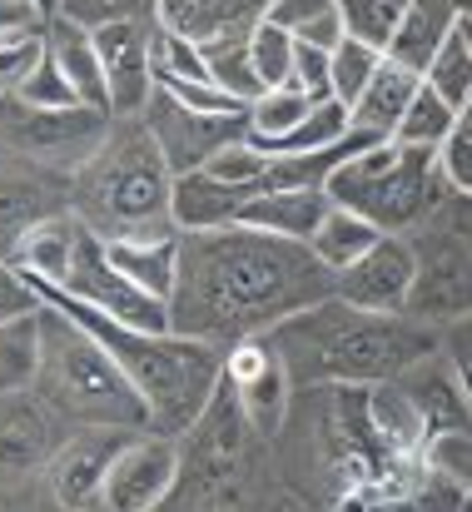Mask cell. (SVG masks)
Masks as SVG:
<instances>
[{
  "mask_svg": "<svg viewBox=\"0 0 472 512\" xmlns=\"http://www.w3.org/2000/svg\"><path fill=\"white\" fill-rule=\"evenodd\" d=\"M333 289L338 279L318 264L309 244H289L244 224L179 234V289L169 299V329L179 339L234 348L333 299Z\"/></svg>",
  "mask_w": 472,
  "mask_h": 512,
  "instance_id": "1",
  "label": "cell"
},
{
  "mask_svg": "<svg viewBox=\"0 0 472 512\" xmlns=\"http://www.w3.org/2000/svg\"><path fill=\"white\" fill-rule=\"evenodd\" d=\"M35 289L40 304L60 309L65 319H75L85 334H95L100 348L125 368V378L135 383V393L145 398L150 408V433H164V438H184L209 398L219 393L224 383V358L229 348L219 343H199V339H179V334H145V329H130L100 309H90L85 299L65 294L60 284H40V279H25Z\"/></svg>",
  "mask_w": 472,
  "mask_h": 512,
  "instance_id": "2",
  "label": "cell"
},
{
  "mask_svg": "<svg viewBox=\"0 0 472 512\" xmlns=\"http://www.w3.org/2000/svg\"><path fill=\"white\" fill-rule=\"evenodd\" d=\"M264 339L284 358L294 388H373L438 348V339L408 314H363L338 294Z\"/></svg>",
  "mask_w": 472,
  "mask_h": 512,
  "instance_id": "3",
  "label": "cell"
},
{
  "mask_svg": "<svg viewBox=\"0 0 472 512\" xmlns=\"http://www.w3.org/2000/svg\"><path fill=\"white\" fill-rule=\"evenodd\" d=\"M174 170L145 120H115L110 140L75 170L65 209L100 239L179 234L169 219Z\"/></svg>",
  "mask_w": 472,
  "mask_h": 512,
  "instance_id": "4",
  "label": "cell"
},
{
  "mask_svg": "<svg viewBox=\"0 0 472 512\" xmlns=\"http://www.w3.org/2000/svg\"><path fill=\"white\" fill-rule=\"evenodd\" d=\"M35 393L70 423V428H135L150 433V408L125 378V368L85 334L75 319L45 304L40 314V373Z\"/></svg>",
  "mask_w": 472,
  "mask_h": 512,
  "instance_id": "5",
  "label": "cell"
},
{
  "mask_svg": "<svg viewBox=\"0 0 472 512\" xmlns=\"http://www.w3.org/2000/svg\"><path fill=\"white\" fill-rule=\"evenodd\" d=\"M323 189L338 209L373 219L383 234H408L413 224H423L438 209L443 170H438V150L378 140V145H363L358 155H348L328 174Z\"/></svg>",
  "mask_w": 472,
  "mask_h": 512,
  "instance_id": "6",
  "label": "cell"
},
{
  "mask_svg": "<svg viewBox=\"0 0 472 512\" xmlns=\"http://www.w3.org/2000/svg\"><path fill=\"white\" fill-rule=\"evenodd\" d=\"M249 438H259L229 388L209 398L204 418L179 438V483L155 512H244L249 508Z\"/></svg>",
  "mask_w": 472,
  "mask_h": 512,
  "instance_id": "7",
  "label": "cell"
},
{
  "mask_svg": "<svg viewBox=\"0 0 472 512\" xmlns=\"http://www.w3.org/2000/svg\"><path fill=\"white\" fill-rule=\"evenodd\" d=\"M0 130L15 150L25 155H40V160H70L75 170L110 140L115 120L105 110H90V105H75V110H35V105H20L15 95L0 100Z\"/></svg>",
  "mask_w": 472,
  "mask_h": 512,
  "instance_id": "8",
  "label": "cell"
},
{
  "mask_svg": "<svg viewBox=\"0 0 472 512\" xmlns=\"http://www.w3.org/2000/svg\"><path fill=\"white\" fill-rule=\"evenodd\" d=\"M40 284H45V279H40ZM60 289L75 294V299H85L90 309H100V314L130 324V329H145V334H174V329H169V304H164V299H150L145 289H135V284L110 264L105 239L90 234L85 224H80V239H75L70 279H65Z\"/></svg>",
  "mask_w": 472,
  "mask_h": 512,
  "instance_id": "9",
  "label": "cell"
},
{
  "mask_svg": "<svg viewBox=\"0 0 472 512\" xmlns=\"http://www.w3.org/2000/svg\"><path fill=\"white\" fill-rule=\"evenodd\" d=\"M95 50L110 85V115L140 120L155 100V20L145 15H110L95 30Z\"/></svg>",
  "mask_w": 472,
  "mask_h": 512,
  "instance_id": "10",
  "label": "cell"
},
{
  "mask_svg": "<svg viewBox=\"0 0 472 512\" xmlns=\"http://www.w3.org/2000/svg\"><path fill=\"white\" fill-rule=\"evenodd\" d=\"M418 274H423L418 249L403 234H383L353 269L338 274L333 294L363 314H408L418 294Z\"/></svg>",
  "mask_w": 472,
  "mask_h": 512,
  "instance_id": "11",
  "label": "cell"
},
{
  "mask_svg": "<svg viewBox=\"0 0 472 512\" xmlns=\"http://www.w3.org/2000/svg\"><path fill=\"white\" fill-rule=\"evenodd\" d=\"M135 438V428H70L65 443L55 448L45 478L50 493L65 512H95L105 498V478L110 463L120 458V448Z\"/></svg>",
  "mask_w": 472,
  "mask_h": 512,
  "instance_id": "12",
  "label": "cell"
},
{
  "mask_svg": "<svg viewBox=\"0 0 472 512\" xmlns=\"http://www.w3.org/2000/svg\"><path fill=\"white\" fill-rule=\"evenodd\" d=\"M140 120L150 125V135L159 140V150H164V160H169L174 174L204 170L224 145L249 135V115H199V110H184L179 100H169L159 90Z\"/></svg>",
  "mask_w": 472,
  "mask_h": 512,
  "instance_id": "13",
  "label": "cell"
},
{
  "mask_svg": "<svg viewBox=\"0 0 472 512\" xmlns=\"http://www.w3.org/2000/svg\"><path fill=\"white\" fill-rule=\"evenodd\" d=\"M179 483V438L135 433L105 478V512H155Z\"/></svg>",
  "mask_w": 472,
  "mask_h": 512,
  "instance_id": "14",
  "label": "cell"
},
{
  "mask_svg": "<svg viewBox=\"0 0 472 512\" xmlns=\"http://www.w3.org/2000/svg\"><path fill=\"white\" fill-rule=\"evenodd\" d=\"M224 378H229V388H234V398H239L249 428H254L259 438H274V433L284 428V418H289V393H294L289 368H284V358L274 353V343L269 339L234 343L229 358H224Z\"/></svg>",
  "mask_w": 472,
  "mask_h": 512,
  "instance_id": "15",
  "label": "cell"
},
{
  "mask_svg": "<svg viewBox=\"0 0 472 512\" xmlns=\"http://www.w3.org/2000/svg\"><path fill=\"white\" fill-rule=\"evenodd\" d=\"M60 443H65V418L35 388L0 393V478L45 473Z\"/></svg>",
  "mask_w": 472,
  "mask_h": 512,
  "instance_id": "16",
  "label": "cell"
},
{
  "mask_svg": "<svg viewBox=\"0 0 472 512\" xmlns=\"http://www.w3.org/2000/svg\"><path fill=\"white\" fill-rule=\"evenodd\" d=\"M393 383L408 393V403L418 408V418L428 423V433H433V438H443V433H453V428H472L468 388H463V378H458L453 358L443 353V343H438L433 353L413 358Z\"/></svg>",
  "mask_w": 472,
  "mask_h": 512,
  "instance_id": "17",
  "label": "cell"
},
{
  "mask_svg": "<svg viewBox=\"0 0 472 512\" xmlns=\"http://www.w3.org/2000/svg\"><path fill=\"white\" fill-rule=\"evenodd\" d=\"M264 5L269 0H155V25L194 45H214L249 35L264 20Z\"/></svg>",
  "mask_w": 472,
  "mask_h": 512,
  "instance_id": "18",
  "label": "cell"
},
{
  "mask_svg": "<svg viewBox=\"0 0 472 512\" xmlns=\"http://www.w3.org/2000/svg\"><path fill=\"white\" fill-rule=\"evenodd\" d=\"M254 194L214 179L209 170H189V174H174V199H169V219L179 234H209V229H229L239 224L244 204Z\"/></svg>",
  "mask_w": 472,
  "mask_h": 512,
  "instance_id": "19",
  "label": "cell"
},
{
  "mask_svg": "<svg viewBox=\"0 0 472 512\" xmlns=\"http://www.w3.org/2000/svg\"><path fill=\"white\" fill-rule=\"evenodd\" d=\"M328 209H333L328 189H264L244 204L239 224L274 234V239H289V244H309L318 224L328 219Z\"/></svg>",
  "mask_w": 472,
  "mask_h": 512,
  "instance_id": "20",
  "label": "cell"
},
{
  "mask_svg": "<svg viewBox=\"0 0 472 512\" xmlns=\"http://www.w3.org/2000/svg\"><path fill=\"white\" fill-rule=\"evenodd\" d=\"M110 264L145 289L150 299H174L179 289V234H140V239H105Z\"/></svg>",
  "mask_w": 472,
  "mask_h": 512,
  "instance_id": "21",
  "label": "cell"
},
{
  "mask_svg": "<svg viewBox=\"0 0 472 512\" xmlns=\"http://www.w3.org/2000/svg\"><path fill=\"white\" fill-rule=\"evenodd\" d=\"M363 413H368V428L373 438L393 453V458H428V423L418 418V408L408 403V393L388 378V383H373L363 388Z\"/></svg>",
  "mask_w": 472,
  "mask_h": 512,
  "instance_id": "22",
  "label": "cell"
},
{
  "mask_svg": "<svg viewBox=\"0 0 472 512\" xmlns=\"http://www.w3.org/2000/svg\"><path fill=\"white\" fill-rule=\"evenodd\" d=\"M75 239H80V219L65 209V214H50L40 219L35 229L20 234V244L5 254L25 279H45V284H65L70 279V259H75Z\"/></svg>",
  "mask_w": 472,
  "mask_h": 512,
  "instance_id": "23",
  "label": "cell"
},
{
  "mask_svg": "<svg viewBox=\"0 0 472 512\" xmlns=\"http://www.w3.org/2000/svg\"><path fill=\"white\" fill-rule=\"evenodd\" d=\"M45 45H50V55L60 60V70L70 75L75 95H80L85 105H95V110L110 115V85H105V65H100V50H95L90 25H75V20L55 15L50 30H45ZM110 120H115V115H110Z\"/></svg>",
  "mask_w": 472,
  "mask_h": 512,
  "instance_id": "24",
  "label": "cell"
},
{
  "mask_svg": "<svg viewBox=\"0 0 472 512\" xmlns=\"http://www.w3.org/2000/svg\"><path fill=\"white\" fill-rule=\"evenodd\" d=\"M453 20H458V0H413L398 35H393V45H388V60L408 65L413 75H428L433 55L453 35Z\"/></svg>",
  "mask_w": 472,
  "mask_h": 512,
  "instance_id": "25",
  "label": "cell"
},
{
  "mask_svg": "<svg viewBox=\"0 0 472 512\" xmlns=\"http://www.w3.org/2000/svg\"><path fill=\"white\" fill-rule=\"evenodd\" d=\"M418 90H423V75H413L398 60H383V70L373 75V85L353 105V130H368V135L393 140V130H398V120H403V110L413 105Z\"/></svg>",
  "mask_w": 472,
  "mask_h": 512,
  "instance_id": "26",
  "label": "cell"
},
{
  "mask_svg": "<svg viewBox=\"0 0 472 512\" xmlns=\"http://www.w3.org/2000/svg\"><path fill=\"white\" fill-rule=\"evenodd\" d=\"M383 239V229L373 224V219H363V214H353V209H328V219L318 224V234L309 239V249H314V259L338 279L343 269H353L373 244Z\"/></svg>",
  "mask_w": 472,
  "mask_h": 512,
  "instance_id": "27",
  "label": "cell"
},
{
  "mask_svg": "<svg viewBox=\"0 0 472 512\" xmlns=\"http://www.w3.org/2000/svg\"><path fill=\"white\" fill-rule=\"evenodd\" d=\"M50 214H60V199L45 184L20 179V174H0V254H10L20 244V234Z\"/></svg>",
  "mask_w": 472,
  "mask_h": 512,
  "instance_id": "28",
  "label": "cell"
},
{
  "mask_svg": "<svg viewBox=\"0 0 472 512\" xmlns=\"http://www.w3.org/2000/svg\"><path fill=\"white\" fill-rule=\"evenodd\" d=\"M264 20H274L279 30H289L294 40L318 45V50H333L348 35L338 0H269L264 5Z\"/></svg>",
  "mask_w": 472,
  "mask_h": 512,
  "instance_id": "29",
  "label": "cell"
},
{
  "mask_svg": "<svg viewBox=\"0 0 472 512\" xmlns=\"http://www.w3.org/2000/svg\"><path fill=\"white\" fill-rule=\"evenodd\" d=\"M40 314H20V319H5L0 324V393H20V388H35V373H40Z\"/></svg>",
  "mask_w": 472,
  "mask_h": 512,
  "instance_id": "30",
  "label": "cell"
},
{
  "mask_svg": "<svg viewBox=\"0 0 472 512\" xmlns=\"http://www.w3.org/2000/svg\"><path fill=\"white\" fill-rule=\"evenodd\" d=\"M453 135H458V110L423 80V90H418L413 105L403 110L393 140H398V145H413V150H443Z\"/></svg>",
  "mask_w": 472,
  "mask_h": 512,
  "instance_id": "31",
  "label": "cell"
},
{
  "mask_svg": "<svg viewBox=\"0 0 472 512\" xmlns=\"http://www.w3.org/2000/svg\"><path fill=\"white\" fill-rule=\"evenodd\" d=\"M204 60H209V80H214L224 95H234L244 110H249L254 100L269 95L264 80H259V70H254L249 35H234V40H214V45H204Z\"/></svg>",
  "mask_w": 472,
  "mask_h": 512,
  "instance_id": "32",
  "label": "cell"
},
{
  "mask_svg": "<svg viewBox=\"0 0 472 512\" xmlns=\"http://www.w3.org/2000/svg\"><path fill=\"white\" fill-rule=\"evenodd\" d=\"M314 95H304L299 85H279V90H269L264 100H254L249 105V135H254V145H279L284 135H294L309 115H314Z\"/></svg>",
  "mask_w": 472,
  "mask_h": 512,
  "instance_id": "33",
  "label": "cell"
},
{
  "mask_svg": "<svg viewBox=\"0 0 472 512\" xmlns=\"http://www.w3.org/2000/svg\"><path fill=\"white\" fill-rule=\"evenodd\" d=\"M348 135H353V115H348V105H338V100H318L314 115H309L294 135H284L279 145H269V155H318V150L343 145Z\"/></svg>",
  "mask_w": 472,
  "mask_h": 512,
  "instance_id": "34",
  "label": "cell"
},
{
  "mask_svg": "<svg viewBox=\"0 0 472 512\" xmlns=\"http://www.w3.org/2000/svg\"><path fill=\"white\" fill-rule=\"evenodd\" d=\"M383 50H373V45H363V40H353V35H343L338 45H333V100L338 105H348V115H353V105L363 100V90L373 85V75L383 70Z\"/></svg>",
  "mask_w": 472,
  "mask_h": 512,
  "instance_id": "35",
  "label": "cell"
},
{
  "mask_svg": "<svg viewBox=\"0 0 472 512\" xmlns=\"http://www.w3.org/2000/svg\"><path fill=\"white\" fill-rule=\"evenodd\" d=\"M408 5H413V0H338L343 30H348L353 40L383 50V55H388V45H393V35H398Z\"/></svg>",
  "mask_w": 472,
  "mask_h": 512,
  "instance_id": "36",
  "label": "cell"
},
{
  "mask_svg": "<svg viewBox=\"0 0 472 512\" xmlns=\"http://www.w3.org/2000/svg\"><path fill=\"white\" fill-rule=\"evenodd\" d=\"M20 105H35V110H75V105H85L80 95H75V85H70V75L60 70V60L50 55V45L40 50V60L30 65V75L10 90ZM95 110V105H90Z\"/></svg>",
  "mask_w": 472,
  "mask_h": 512,
  "instance_id": "37",
  "label": "cell"
},
{
  "mask_svg": "<svg viewBox=\"0 0 472 512\" xmlns=\"http://www.w3.org/2000/svg\"><path fill=\"white\" fill-rule=\"evenodd\" d=\"M294 50H299V40L289 30H279L274 20H259L249 30V55H254V70H259L264 90L294 85Z\"/></svg>",
  "mask_w": 472,
  "mask_h": 512,
  "instance_id": "38",
  "label": "cell"
},
{
  "mask_svg": "<svg viewBox=\"0 0 472 512\" xmlns=\"http://www.w3.org/2000/svg\"><path fill=\"white\" fill-rule=\"evenodd\" d=\"M274 165V155L264 150V145H254V135H244V140H234V145H224L204 170L214 174V179H224V184H234V189H244V194H259L264 189V174Z\"/></svg>",
  "mask_w": 472,
  "mask_h": 512,
  "instance_id": "39",
  "label": "cell"
},
{
  "mask_svg": "<svg viewBox=\"0 0 472 512\" xmlns=\"http://www.w3.org/2000/svg\"><path fill=\"white\" fill-rule=\"evenodd\" d=\"M453 110H463L472 100V50L458 40V30L443 40V50L433 55V65H428V75H423Z\"/></svg>",
  "mask_w": 472,
  "mask_h": 512,
  "instance_id": "40",
  "label": "cell"
},
{
  "mask_svg": "<svg viewBox=\"0 0 472 512\" xmlns=\"http://www.w3.org/2000/svg\"><path fill=\"white\" fill-rule=\"evenodd\" d=\"M428 468L453 483L458 493H472V428H453L428 443Z\"/></svg>",
  "mask_w": 472,
  "mask_h": 512,
  "instance_id": "41",
  "label": "cell"
},
{
  "mask_svg": "<svg viewBox=\"0 0 472 512\" xmlns=\"http://www.w3.org/2000/svg\"><path fill=\"white\" fill-rule=\"evenodd\" d=\"M55 15H45L40 0H0V45H20V40H40L50 30Z\"/></svg>",
  "mask_w": 472,
  "mask_h": 512,
  "instance_id": "42",
  "label": "cell"
},
{
  "mask_svg": "<svg viewBox=\"0 0 472 512\" xmlns=\"http://www.w3.org/2000/svg\"><path fill=\"white\" fill-rule=\"evenodd\" d=\"M294 85L314 100H333V50H318V45H304L294 50Z\"/></svg>",
  "mask_w": 472,
  "mask_h": 512,
  "instance_id": "43",
  "label": "cell"
},
{
  "mask_svg": "<svg viewBox=\"0 0 472 512\" xmlns=\"http://www.w3.org/2000/svg\"><path fill=\"white\" fill-rule=\"evenodd\" d=\"M35 309H40L35 289H30L25 274L0 254V324H5V319H20V314H35Z\"/></svg>",
  "mask_w": 472,
  "mask_h": 512,
  "instance_id": "44",
  "label": "cell"
},
{
  "mask_svg": "<svg viewBox=\"0 0 472 512\" xmlns=\"http://www.w3.org/2000/svg\"><path fill=\"white\" fill-rule=\"evenodd\" d=\"M438 170H443V184L468 194L472 199V135H453L443 150H438Z\"/></svg>",
  "mask_w": 472,
  "mask_h": 512,
  "instance_id": "45",
  "label": "cell"
},
{
  "mask_svg": "<svg viewBox=\"0 0 472 512\" xmlns=\"http://www.w3.org/2000/svg\"><path fill=\"white\" fill-rule=\"evenodd\" d=\"M40 50H45V35L40 40H20V45H0V100L30 75V65L40 60Z\"/></svg>",
  "mask_w": 472,
  "mask_h": 512,
  "instance_id": "46",
  "label": "cell"
},
{
  "mask_svg": "<svg viewBox=\"0 0 472 512\" xmlns=\"http://www.w3.org/2000/svg\"><path fill=\"white\" fill-rule=\"evenodd\" d=\"M443 353L453 358V368H458V378H463V388H468V408H472V309L458 314V319L443 329Z\"/></svg>",
  "mask_w": 472,
  "mask_h": 512,
  "instance_id": "47",
  "label": "cell"
},
{
  "mask_svg": "<svg viewBox=\"0 0 472 512\" xmlns=\"http://www.w3.org/2000/svg\"><path fill=\"white\" fill-rule=\"evenodd\" d=\"M115 10H120V0H65V5H60V15H65V20L90 25V30H95L100 20H110Z\"/></svg>",
  "mask_w": 472,
  "mask_h": 512,
  "instance_id": "48",
  "label": "cell"
},
{
  "mask_svg": "<svg viewBox=\"0 0 472 512\" xmlns=\"http://www.w3.org/2000/svg\"><path fill=\"white\" fill-rule=\"evenodd\" d=\"M453 30H458V40H463V45H468V50H472V15H468V10H458V20H453Z\"/></svg>",
  "mask_w": 472,
  "mask_h": 512,
  "instance_id": "49",
  "label": "cell"
},
{
  "mask_svg": "<svg viewBox=\"0 0 472 512\" xmlns=\"http://www.w3.org/2000/svg\"><path fill=\"white\" fill-rule=\"evenodd\" d=\"M458 135H472V100L458 110Z\"/></svg>",
  "mask_w": 472,
  "mask_h": 512,
  "instance_id": "50",
  "label": "cell"
},
{
  "mask_svg": "<svg viewBox=\"0 0 472 512\" xmlns=\"http://www.w3.org/2000/svg\"><path fill=\"white\" fill-rule=\"evenodd\" d=\"M40 5H45V15H60V5H65V0H40Z\"/></svg>",
  "mask_w": 472,
  "mask_h": 512,
  "instance_id": "51",
  "label": "cell"
},
{
  "mask_svg": "<svg viewBox=\"0 0 472 512\" xmlns=\"http://www.w3.org/2000/svg\"><path fill=\"white\" fill-rule=\"evenodd\" d=\"M458 512H472V493H458Z\"/></svg>",
  "mask_w": 472,
  "mask_h": 512,
  "instance_id": "52",
  "label": "cell"
},
{
  "mask_svg": "<svg viewBox=\"0 0 472 512\" xmlns=\"http://www.w3.org/2000/svg\"><path fill=\"white\" fill-rule=\"evenodd\" d=\"M458 10H468V15H472V0H458Z\"/></svg>",
  "mask_w": 472,
  "mask_h": 512,
  "instance_id": "53",
  "label": "cell"
}]
</instances>
